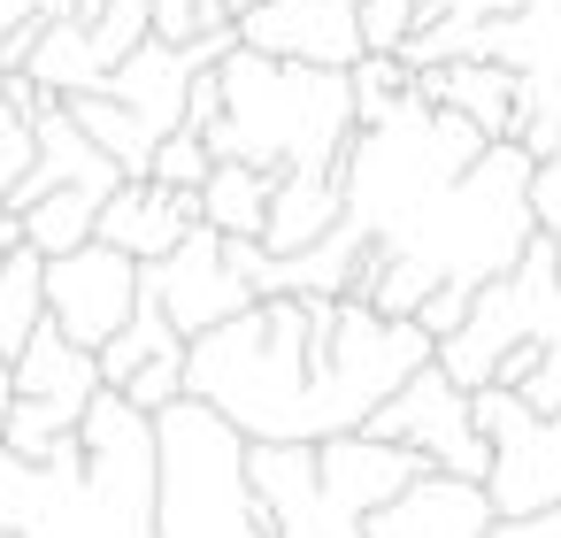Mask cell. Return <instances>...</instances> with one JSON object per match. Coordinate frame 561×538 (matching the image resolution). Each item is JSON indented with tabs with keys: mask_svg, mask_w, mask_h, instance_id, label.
<instances>
[{
	"mask_svg": "<svg viewBox=\"0 0 561 538\" xmlns=\"http://www.w3.org/2000/svg\"><path fill=\"white\" fill-rule=\"evenodd\" d=\"M423 362L431 339L362 300H254L185 346V400L224 415L247 446H323L369 431Z\"/></svg>",
	"mask_w": 561,
	"mask_h": 538,
	"instance_id": "obj_1",
	"label": "cell"
},
{
	"mask_svg": "<svg viewBox=\"0 0 561 538\" xmlns=\"http://www.w3.org/2000/svg\"><path fill=\"white\" fill-rule=\"evenodd\" d=\"M530 154L515 139L484 147L469 178H454L362 277V308L385 316V323H415V308L454 285V293H484L492 277H507L523 262V247L538 239L530 231Z\"/></svg>",
	"mask_w": 561,
	"mask_h": 538,
	"instance_id": "obj_2",
	"label": "cell"
},
{
	"mask_svg": "<svg viewBox=\"0 0 561 538\" xmlns=\"http://www.w3.org/2000/svg\"><path fill=\"white\" fill-rule=\"evenodd\" d=\"M0 530L9 538H154V415L101 392L55 461L0 446Z\"/></svg>",
	"mask_w": 561,
	"mask_h": 538,
	"instance_id": "obj_3",
	"label": "cell"
},
{
	"mask_svg": "<svg viewBox=\"0 0 561 538\" xmlns=\"http://www.w3.org/2000/svg\"><path fill=\"white\" fill-rule=\"evenodd\" d=\"M224 116L201 131L208 162H247L270 178H339L354 147V85L339 70H300L231 47L216 62Z\"/></svg>",
	"mask_w": 561,
	"mask_h": 538,
	"instance_id": "obj_4",
	"label": "cell"
},
{
	"mask_svg": "<svg viewBox=\"0 0 561 538\" xmlns=\"http://www.w3.org/2000/svg\"><path fill=\"white\" fill-rule=\"evenodd\" d=\"M484 147H492V139H484L477 124L408 101L392 124L354 131V147H346V162H339V201H346L339 224L362 231L369 254H385V247H392V239L454 185V178L477 170Z\"/></svg>",
	"mask_w": 561,
	"mask_h": 538,
	"instance_id": "obj_5",
	"label": "cell"
},
{
	"mask_svg": "<svg viewBox=\"0 0 561 538\" xmlns=\"http://www.w3.org/2000/svg\"><path fill=\"white\" fill-rule=\"evenodd\" d=\"M247 477L277 538H362V523L385 500H400L423 477V461L354 431L323 446H247Z\"/></svg>",
	"mask_w": 561,
	"mask_h": 538,
	"instance_id": "obj_6",
	"label": "cell"
},
{
	"mask_svg": "<svg viewBox=\"0 0 561 538\" xmlns=\"http://www.w3.org/2000/svg\"><path fill=\"white\" fill-rule=\"evenodd\" d=\"M154 538H277L247 477V438L201 400L154 415Z\"/></svg>",
	"mask_w": 561,
	"mask_h": 538,
	"instance_id": "obj_7",
	"label": "cell"
},
{
	"mask_svg": "<svg viewBox=\"0 0 561 538\" xmlns=\"http://www.w3.org/2000/svg\"><path fill=\"white\" fill-rule=\"evenodd\" d=\"M561 346V270L546 254V239L523 247V262L507 277H492L477 300H469V323L431 354L461 392H484L500 377V362L515 354H553Z\"/></svg>",
	"mask_w": 561,
	"mask_h": 538,
	"instance_id": "obj_8",
	"label": "cell"
},
{
	"mask_svg": "<svg viewBox=\"0 0 561 538\" xmlns=\"http://www.w3.org/2000/svg\"><path fill=\"white\" fill-rule=\"evenodd\" d=\"M484 431V500L500 523H530L561 507V415H530L515 392H469Z\"/></svg>",
	"mask_w": 561,
	"mask_h": 538,
	"instance_id": "obj_9",
	"label": "cell"
},
{
	"mask_svg": "<svg viewBox=\"0 0 561 538\" xmlns=\"http://www.w3.org/2000/svg\"><path fill=\"white\" fill-rule=\"evenodd\" d=\"M477 62L515 78V147L530 162L561 154V0H523L515 16L477 32Z\"/></svg>",
	"mask_w": 561,
	"mask_h": 538,
	"instance_id": "obj_10",
	"label": "cell"
},
{
	"mask_svg": "<svg viewBox=\"0 0 561 538\" xmlns=\"http://www.w3.org/2000/svg\"><path fill=\"white\" fill-rule=\"evenodd\" d=\"M369 438L415 454L431 477L484 484V431H477V408H469V392H461L438 362H423V369H415V377L369 415Z\"/></svg>",
	"mask_w": 561,
	"mask_h": 538,
	"instance_id": "obj_11",
	"label": "cell"
},
{
	"mask_svg": "<svg viewBox=\"0 0 561 538\" xmlns=\"http://www.w3.org/2000/svg\"><path fill=\"white\" fill-rule=\"evenodd\" d=\"M39 293H47V323H55L70 346L101 354V346L131 323V308H139V262H124L116 247H101V239H93V247H78V254L47 262Z\"/></svg>",
	"mask_w": 561,
	"mask_h": 538,
	"instance_id": "obj_12",
	"label": "cell"
},
{
	"mask_svg": "<svg viewBox=\"0 0 561 538\" xmlns=\"http://www.w3.org/2000/svg\"><path fill=\"white\" fill-rule=\"evenodd\" d=\"M139 293L170 316V331L193 346V339H208V331H224L231 316H247L254 308V293L231 277V262H224V239L201 224V231H185L178 239V254H162L154 270H139Z\"/></svg>",
	"mask_w": 561,
	"mask_h": 538,
	"instance_id": "obj_13",
	"label": "cell"
},
{
	"mask_svg": "<svg viewBox=\"0 0 561 538\" xmlns=\"http://www.w3.org/2000/svg\"><path fill=\"white\" fill-rule=\"evenodd\" d=\"M239 47L346 78L362 62V0H262L254 16H239Z\"/></svg>",
	"mask_w": 561,
	"mask_h": 538,
	"instance_id": "obj_14",
	"label": "cell"
},
{
	"mask_svg": "<svg viewBox=\"0 0 561 538\" xmlns=\"http://www.w3.org/2000/svg\"><path fill=\"white\" fill-rule=\"evenodd\" d=\"M492 500H484V484H461V477H415L400 500H385L369 523H362V538H492Z\"/></svg>",
	"mask_w": 561,
	"mask_h": 538,
	"instance_id": "obj_15",
	"label": "cell"
},
{
	"mask_svg": "<svg viewBox=\"0 0 561 538\" xmlns=\"http://www.w3.org/2000/svg\"><path fill=\"white\" fill-rule=\"evenodd\" d=\"M185 231H201V193H162V185H116L108 208H101V224H93V239L116 247L139 270H154L162 254H178Z\"/></svg>",
	"mask_w": 561,
	"mask_h": 538,
	"instance_id": "obj_16",
	"label": "cell"
},
{
	"mask_svg": "<svg viewBox=\"0 0 561 538\" xmlns=\"http://www.w3.org/2000/svg\"><path fill=\"white\" fill-rule=\"evenodd\" d=\"M9 377H16V400L62 408V415H85V408L101 400V362H93L85 346H70L55 323H39V331L24 339V354L9 362Z\"/></svg>",
	"mask_w": 561,
	"mask_h": 538,
	"instance_id": "obj_17",
	"label": "cell"
},
{
	"mask_svg": "<svg viewBox=\"0 0 561 538\" xmlns=\"http://www.w3.org/2000/svg\"><path fill=\"white\" fill-rule=\"evenodd\" d=\"M415 101L446 108L461 124H477L492 147L515 139V78L500 62H446V70H415Z\"/></svg>",
	"mask_w": 561,
	"mask_h": 538,
	"instance_id": "obj_18",
	"label": "cell"
},
{
	"mask_svg": "<svg viewBox=\"0 0 561 538\" xmlns=\"http://www.w3.org/2000/svg\"><path fill=\"white\" fill-rule=\"evenodd\" d=\"M339 216H346V201H339V178H277V193H270V224H262V254H308V247H323L331 231H339Z\"/></svg>",
	"mask_w": 561,
	"mask_h": 538,
	"instance_id": "obj_19",
	"label": "cell"
},
{
	"mask_svg": "<svg viewBox=\"0 0 561 538\" xmlns=\"http://www.w3.org/2000/svg\"><path fill=\"white\" fill-rule=\"evenodd\" d=\"M270 193H277L270 170L216 162L208 185H201V224H208L216 239H262V224H270Z\"/></svg>",
	"mask_w": 561,
	"mask_h": 538,
	"instance_id": "obj_20",
	"label": "cell"
},
{
	"mask_svg": "<svg viewBox=\"0 0 561 538\" xmlns=\"http://www.w3.org/2000/svg\"><path fill=\"white\" fill-rule=\"evenodd\" d=\"M62 108H70V124H78V131L116 162V178H124V185H147V170H154V147H162V139H154L139 116H124V108H116V101H101V93L62 101Z\"/></svg>",
	"mask_w": 561,
	"mask_h": 538,
	"instance_id": "obj_21",
	"label": "cell"
},
{
	"mask_svg": "<svg viewBox=\"0 0 561 538\" xmlns=\"http://www.w3.org/2000/svg\"><path fill=\"white\" fill-rule=\"evenodd\" d=\"M101 208H108V193H85V185H70V193H47V201H32L16 224H24V247H32L39 262H62V254L93 247V224H101Z\"/></svg>",
	"mask_w": 561,
	"mask_h": 538,
	"instance_id": "obj_22",
	"label": "cell"
},
{
	"mask_svg": "<svg viewBox=\"0 0 561 538\" xmlns=\"http://www.w3.org/2000/svg\"><path fill=\"white\" fill-rule=\"evenodd\" d=\"M170 354H185V339H178V331H170V316H162V308L139 293L131 323H124V331H116V339L93 354V362H101V392H124V385L147 369V362H170Z\"/></svg>",
	"mask_w": 561,
	"mask_h": 538,
	"instance_id": "obj_23",
	"label": "cell"
},
{
	"mask_svg": "<svg viewBox=\"0 0 561 538\" xmlns=\"http://www.w3.org/2000/svg\"><path fill=\"white\" fill-rule=\"evenodd\" d=\"M39 277H47V262H39L32 247L0 254V362H16L24 339L47 323V293H39Z\"/></svg>",
	"mask_w": 561,
	"mask_h": 538,
	"instance_id": "obj_24",
	"label": "cell"
},
{
	"mask_svg": "<svg viewBox=\"0 0 561 538\" xmlns=\"http://www.w3.org/2000/svg\"><path fill=\"white\" fill-rule=\"evenodd\" d=\"M346 85H354V131H377V124H392L415 101V70L400 55H362L346 70Z\"/></svg>",
	"mask_w": 561,
	"mask_h": 538,
	"instance_id": "obj_25",
	"label": "cell"
},
{
	"mask_svg": "<svg viewBox=\"0 0 561 538\" xmlns=\"http://www.w3.org/2000/svg\"><path fill=\"white\" fill-rule=\"evenodd\" d=\"M47 93H32L24 78H0V201L32 178V108Z\"/></svg>",
	"mask_w": 561,
	"mask_h": 538,
	"instance_id": "obj_26",
	"label": "cell"
},
{
	"mask_svg": "<svg viewBox=\"0 0 561 538\" xmlns=\"http://www.w3.org/2000/svg\"><path fill=\"white\" fill-rule=\"evenodd\" d=\"M224 32H239L224 16V0H154V47H201Z\"/></svg>",
	"mask_w": 561,
	"mask_h": 538,
	"instance_id": "obj_27",
	"label": "cell"
},
{
	"mask_svg": "<svg viewBox=\"0 0 561 538\" xmlns=\"http://www.w3.org/2000/svg\"><path fill=\"white\" fill-rule=\"evenodd\" d=\"M208 147L193 139V131H170L162 147H154V170H147V185H162V193H201L208 185Z\"/></svg>",
	"mask_w": 561,
	"mask_h": 538,
	"instance_id": "obj_28",
	"label": "cell"
},
{
	"mask_svg": "<svg viewBox=\"0 0 561 538\" xmlns=\"http://www.w3.org/2000/svg\"><path fill=\"white\" fill-rule=\"evenodd\" d=\"M530 231L546 239V254H553V270H561V154L530 170Z\"/></svg>",
	"mask_w": 561,
	"mask_h": 538,
	"instance_id": "obj_29",
	"label": "cell"
},
{
	"mask_svg": "<svg viewBox=\"0 0 561 538\" xmlns=\"http://www.w3.org/2000/svg\"><path fill=\"white\" fill-rule=\"evenodd\" d=\"M469 300H477V293H454V285H438V293H431V300L415 308V331L431 339V354H438V346H446V339H454V331L469 323Z\"/></svg>",
	"mask_w": 561,
	"mask_h": 538,
	"instance_id": "obj_30",
	"label": "cell"
},
{
	"mask_svg": "<svg viewBox=\"0 0 561 538\" xmlns=\"http://www.w3.org/2000/svg\"><path fill=\"white\" fill-rule=\"evenodd\" d=\"M515 400H523L530 415H561V346H553V354H546V362L530 369V385H523Z\"/></svg>",
	"mask_w": 561,
	"mask_h": 538,
	"instance_id": "obj_31",
	"label": "cell"
},
{
	"mask_svg": "<svg viewBox=\"0 0 561 538\" xmlns=\"http://www.w3.org/2000/svg\"><path fill=\"white\" fill-rule=\"evenodd\" d=\"M9 9H16L24 24H70V16H78V0H9Z\"/></svg>",
	"mask_w": 561,
	"mask_h": 538,
	"instance_id": "obj_32",
	"label": "cell"
},
{
	"mask_svg": "<svg viewBox=\"0 0 561 538\" xmlns=\"http://www.w3.org/2000/svg\"><path fill=\"white\" fill-rule=\"evenodd\" d=\"M492 538H561V507L553 515H530V523H492Z\"/></svg>",
	"mask_w": 561,
	"mask_h": 538,
	"instance_id": "obj_33",
	"label": "cell"
},
{
	"mask_svg": "<svg viewBox=\"0 0 561 538\" xmlns=\"http://www.w3.org/2000/svg\"><path fill=\"white\" fill-rule=\"evenodd\" d=\"M9 408H16V377H9V362H0V438H9Z\"/></svg>",
	"mask_w": 561,
	"mask_h": 538,
	"instance_id": "obj_34",
	"label": "cell"
},
{
	"mask_svg": "<svg viewBox=\"0 0 561 538\" xmlns=\"http://www.w3.org/2000/svg\"><path fill=\"white\" fill-rule=\"evenodd\" d=\"M254 9H262V0H224V16H231V24H239V16H254Z\"/></svg>",
	"mask_w": 561,
	"mask_h": 538,
	"instance_id": "obj_35",
	"label": "cell"
},
{
	"mask_svg": "<svg viewBox=\"0 0 561 538\" xmlns=\"http://www.w3.org/2000/svg\"><path fill=\"white\" fill-rule=\"evenodd\" d=\"M0 538H9V530H0Z\"/></svg>",
	"mask_w": 561,
	"mask_h": 538,
	"instance_id": "obj_36",
	"label": "cell"
}]
</instances>
